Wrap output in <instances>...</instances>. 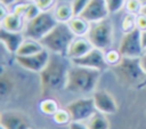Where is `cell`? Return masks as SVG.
I'll return each mask as SVG.
<instances>
[{
    "instance_id": "obj_1",
    "label": "cell",
    "mask_w": 146,
    "mask_h": 129,
    "mask_svg": "<svg viewBox=\"0 0 146 129\" xmlns=\"http://www.w3.org/2000/svg\"><path fill=\"white\" fill-rule=\"evenodd\" d=\"M72 66L70 58L63 55H50L47 66L40 72V84L42 95L65 89L68 70Z\"/></svg>"
},
{
    "instance_id": "obj_2",
    "label": "cell",
    "mask_w": 146,
    "mask_h": 129,
    "mask_svg": "<svg viewBox=\"0 0 146 129\" xmlns=\"http://www.w3.org/2000/svg\"><path fill=\"white\" fill-rule=\"evenodd\" d=\"M102 71L72 64L68 70L65 89L73 94L94 92L100 79Z\"/></svg>"
},
{
    "instance_id": "obj_3",
    "label": "cell",
    "mask_w": 146,
    "mask_h": 129,
    "mask_svg": "<svg viewBox=\"0 0 146 129\" xmlns=\"http://www.w3.org/2000/svg\"><path fill=\"white\" fill-rule=\"evenodd\" d=\"M75 39L67 23H58L44 38L40 40L42 46L51 54L66 56L67 50Z\"/></svg>"
},
{
    "instance_id": "obj_4",
    "label": "cell",
    "mask_w": 146,
    "mask_h": 129,
    "mask_svg": "<svg viewBox=\"0 0 146 129\" xmlns=\"http://www.w3.org/2000/svg\"><path fill=\"white\" fill-rule=\"evenodd\" d=\"M113 68L120 81L127 86L141 88L143 83L146 80V73L140 65L139 57L138 58L122 57L120 63L113 66Z\"/></svg>"
},
{
    "instance_id": "obj_5",
    "label": "cell",
    "mask_w": 146,
    "mask_h": 129,
    "mask_svg": "<svg viewBox=\"0 0 146 129\" xmlns=\"http://www.w3.org/2000/svg\"><path fill=\"white\" fill-rule=\"evenodd\" d=\"M57 24H58V22L55 18L54 13L41 11L35 18L26 22V25H25L23 33H24L25 38H30V39H34V40L40 41Z\"/></svg>"
},
{
    "instance_id": "obj_6",
    "label": "cell",
    "mask_w": 146,
    "mask_h": 129,
    "mask_svg": "<svg viewBox=\"0 0 146 129\" xmlns=\"http://www.w3.org/2000/svg\"><path fill=\"white\" fill-rule=\"evenodd\" d=\"M94 48H98L103 51L111 49L113 45V25L108 18L92 23L90 25L89 33L87 35Z\"/></svg>"
},
{
    "instance_id": "obj_7",
    "label": "cell",
    "mask_w": 146,
    "mask_h": 129,
    "mask_svg": "<svg viewBox=\"0 0 146 129\" xmlns=\"http://www.w3.org/2000/svg\"><path fill=\"white\" fill-rule=\"evenodd\" d=\"M122 57H129V58H138L144 51L143 45H141V31L138 29H135L130 32H127L123 34L119 49Z\"/></svg>"
},
{
    "instance_id": "obj_8",
    "label": "cell",
    "mask_w": 146,
    "mask_h": 129,
    "mask_svg": "<svg viewBox=\"0 0 146 129\" xmlns=\"http://www.w3.org/2000/svg\"><path fill=\"white\" fill-rule=\"evenodd\" d=\"M65 108L68 111L71 120L76 122L87 121L96 112L92 97H83L72 100L66 105Z\"/></svg>"
},
{
    "instance_id": "obj_9",
    "label": "cell",
    "mask_w": 146,
    "mask_h": 129,
    "mask_svg": "<svg viewBox=\"0 0 146 129\" xmlns=\"http://www.w3.org/2000/svg\"><path fill=\"white\" fill-rule=\"evenodd\" d=\"M0 127L3 129H32L30 118L25 113L16 110L1 112Z\"/></svg>"
},
{
    "instance_id": "obj_10",
    "label": "cell",
    "mask_w": 146,
    "mask_h": 129,
    "mask_svg": "<svg viewBox=\"0 0 146 129\" xmlns=\"http://www.w3.org/2000/svg\"><path fill=\"white\" fill-rule=\"evenodd\" d=\"M15 59H16L17 64L19 66H22L23 68L31 71V72L40 73L47 66V64L50 59V51H48L44 48L43 50H41L40 53L34 54V55L15 56Z\"/></svg>"
},
{
    "instance_id": "obj_11",
    "label": "cell",
    "mask_w": 146,
    "mask_h": 129,
    "mask_svg": "<svg viewBox=\"0 0 146 129\" xmlns=\"http://www.w3.org/2000/svg\"><path fill=\"white\" fill-rule=\"evenodd\" d=\"M71 62L74 65L84 66V67L99 70V71H104L110 66L105 58V51H103L98 48H92L84 56L76 58V59H72Z\"/></svg>"
},
{
    "instance_id": "obj_12",
    "label": "cell",
    "mask_w": 146,
    "mask_h": 129,
    "mask_svg": "<svg viewBox=\"0 0 146 129\" xmlns=\"http://www.w3.org/2000/svg\"><path fill=\"white\" fill-rule=\"evenodd\" d=\"M110 15L106 0H90L82 13L79 15L90 24L103 21Z\"/></svg>"
},
{
    "instance_id": "obj_13",
    "label": "cell",
    "mask_w": 146,
    "mask_h": 129,
    "mask_svg": "<svg viewBox=\"0 0 146 129\" xmlns=\"http://www.w3.org/2000/svg\"><path fill=\"white\" fill-rule=\"evenodd\" d=\"M92 99H94V104L96 107V111L104 113V114H115L119 110L117 104L115 102V99L113 98V96L102 89V90H96L92 92Z\"/></svg>"
},
{
    "instance_id": "obj_14",
    "label": "cell",
    "mask_w": 146,
    "mask_h": 129,
    "mask_svg": "<svg viewBox=\"0 0 146 129\" xmlns=\"http://www.w3.org/2000/svg\"><path fill=\"white\" fill-rule=\"evenodd\" d=\"M25 40V35L23 32H10L5 29H0V41L6 48V50L10 54L17 53L18 48Z\"/></svg>"
},
{
    "instance_id": "obj_15",
    "label": "cell",
    "mask_w": 146,
    "mask_h": 129,
    "mask_svg": "<svg viewBox=\"0 0 146 129\" xmlns=\"http://www.w3.org/2000/svg\"><path fill=\"white\" fill-rule=\"evenodd\" d=\"M94 48V46L91 45V42L89 41V39L87 37H75V39L72 41L66 57L72 59H76L80 58L82 56H84L86 54H88L91 49Z\"/></svg>"
},
{
    "instance_id": "obj_16",
    "label": "cell",
    "mask_w": 146,
    "mask_h": 129,
    "mask_svg": "<svg viewBox=\"0 0 146 129\" xmlns=\"http://www.w3.org/2000/svg\"><path fill=\"white\" fill-rule=\"evenodd\" d=\"M24 22L25 19L22 16L15 14L14 11H9V14L1 19V27L10 32H23L26 25Z\"/></svg>"
},
{
    "instance_id": "obj_17",
    "label": "cell",
    "mask_w": 146,
    "mask_h": 129,
    "mask_svg": "<svg viewBox=\"0 0 146 129\" xmlns=\"http://www.w3.org/2000/svg\"><path fill=\"white\" fill-rule=\"evenodd\" d=\"M43 49H44V47L42 46V43L40 41L30 39V38H25V40L18 48L15 56H30V55L38 54Z\"/></svg>"
},
{
    "instance_id": "obj_18",
    "label": "cell",
    "mask_w": 146,
    "mask_h": 129,
    "mask_svg": "<svg viewBox=\"0 0 146 129\" xmlns=\"http://www.w3.org/2000/svg\"><path fill=\"white\" fill-rule=\"evenodd\" d=\"M67 24L75 37H87L91 25L89 22H87L80 16H74Z\"/></svg>"
},
{
    "instance_id": "obj_19",
    "label": "cell",
    "mask_w": 146,
    "mask_h": 129,
    "mask_svg": "<svg viewBox=\"0 0 146 129\" xmlns=\"http://www.w3.org/2000/svg\"><path fill=\"white\" fill-rule=\"evenodd\" d=\"M88 129H110V120L106 114L96 111L87 121H84Z\"/></svg>"
},
{
    "instance_id": "obj_20",
    "label": "cell",
    "mask_w": 146,
    "mask_h": 129,
    "mask_svg": "<svg viewBox=\"0 0 146 129\" xmlns=\"http://www.w3.org/2000/svg\"><path fill=\"white\" fill-rule=\"evenodd\" d=\"M54 15H55V18L57 19L58 23H68L74 17L72 3L63 2V3L58 5L55 8Z\"/></svg>"
},
{
    "instance_id": "obj_21",
    "label": "cell",
    "mask_w": 146,
    "mask_h": 129,
    "mask_svg": "<svg viewBox=\"0 0 146 129\" xmlns=\"http://www.w3.org/2000/svg\"><path fill=\"white\" fill-rule=\"evenodd\" d=\"M39 108H40V111H41L43 114L54 115V114L58 111V105H57V102H56L55 99L46 98V99H43V100L40 102Z\"/></svg>"
},
{
    "instance_id": "obj_22",
    "label": "cell",
    "mask_w": 146,
    "mask_h": 129,
    "mask_svg": "<svg viewBox=\"0 0 146 129\" xmlns=\"http://www.w3.org/2000/svg\"><path fill=\"white\" fill-rule=\"evenodd\" d=\"M121 29H122V31H123L124 33L130 32V31L137 29V15L128 13V14L123 17V19H122Z\"/></svg>"
},
{
    "instance_id": "obj_23",
    "label": "cell",
    "mask_w": 146,
    "mask_h": 129,
    "mask_svg": "<svg viewBox=\"0 0 146 129\" xmlns=\"http://www.w3.org/2000/svg\"><path fill=\"white\" fill-rule=\"evenodd\" d=\"M13 87H14V84H13V80L10 79V76H7V74L5 72H2L1 80H0V95H1V97L3 98L7 95H9Z\"/></svg>"
},
{
    "instance_id": "obj_24",
    "label": "cell",
    "mask_w": 146,
    "mask_h": 129,
    "mask_svg": "<svg viewBox=\"0 0 146 129\" xmlns=\"http://www.w3.org/2000/svg\"><path fill=\"white\" fill-rule=\"evenodd\" d=\"M54 122L57 124H67L71 123V115L66 108H58V111L52 115Z\"/></svg>"
},
{
    "instance_id": "obj_25",
    "label": "cell",
    "mask_w": 146,
    "mask_h": 129,
    "mask_svg": "<svg viewBox=\"0 0 146 129\" xmlns=\"http://www.w3.org/2000/svg\"><path fill=\"white\" fill-rule=\"evenodd\" d=\"M40 13H41V10H40V8L38 7V5L35 3V1H29L26 11H25V14H24V19H25V22H29V21L35 18Z\"/></svg>"
},
{
    "instance_id": "obj_26",
    "label": "cell",
    "mask_w": 146,
    "mask_h": 129,
    "mask_svg": "<svg viewBox=\"0 0 146 129\" xmlns=\"http://www.w3.org/2000/svg\"><path fill=\"white\" fill-rule=\"evenodd\" d=\"M105 58L108 65L111 66H115L120 63V61L122 59V55L120 54L119 50L115 49H110L107 51H105Z\"/></svg>"
},
{
    "instance_id": "obj_27",
    "label": "cell",
    "mask_w": 146,
    "mask_h": 129,
    "mask_svg": "<svg viewBox=\"0 0 146 129\" xmlns=\"http://www.w3.org/2000/svg\"><path fill=\"white\" fill-rule=\"evenodd\" d=\"M127 1L128 0H106L110 14H115V13L120 11L125 6Z\"/></svg>"
},
{
    "instance_id": "obj_28",
    "label": "cell",
    "mask_w": 146,
    "mask_h": 129,
    "mask_svg": "<svg viewBox=\"0 0 146 129\" xmlns=\"http://www.w3.org/2000/svg\"><path fill=\"white\" fill-rule=\"evenodd\" d=\"M125 8H127V11H128V13L138 15V14H140V11H141L143 5H141L138 0H128L127 3H125Z\"/></svg>"
},
{
    "instance_id": "obj_29",
    "label": "cell",
    "mask_w": 146,
    "mask_h": 129,
    "mask_svg": "<svg viewBox=\"0 0 146 129\" xmlns=\"http://www.w3.org/2000/svg\"><path fill=\"white\" fill-rule=\"evenodd\" d=\"M90 0H72V8H73V13L74 16H79L82 10L86 8V6L88 5Z\"/></svg>"
},
{
    "instance_id": "obj_30",
    "label": "cell",
    "mask_w": 146,
    "mask_h": 129,
    "mask_svg": "<svg viewBox=\"0 0 146 129\" xmlns=\"http://www.w3.org/2000/svg\"><path fill=\"white\" fill-rule=\"evenodd\" d=\"M41 11H49L55 5V0H34Z\"/></svg>"
},
{
    "instance_id": "obj_31",
    "label": "cell",
    "mask_w": 146,
    "mask_h": 129,
    "mask_svg": "<svg viewBox=\"0 0 146 129\" xmlns=\"http://www.w3.org/2000/svg\"><path fill=\"white\" fill-rule=\"evenodd\" d=\"M27 5H29V1H27V2H18V3L15 5L13 11H14L15 14H17V15H19V16H22V17L24 18V14H25V11H26Z\"/></svg>"
},
{
    "instance_id": "obj_32",
    "label": "cell",
    "mask_w": 146,
    "mask_h": 129,
    "mask_svg": "<svg viewBox=\"0 0 146 129\" xmlns=\"http://www.w3.org/2000/svg\"><path fill=\"white\" fill-rule=\"evenodd\" d=\"M137 29L143 31H146V15L138 14L137 15Z\"/></svg>"
},
{
    "instance_id": "obj_33",
    "label": "cell",
    "mask_w": 146,
    "mask_h": 129,
    "mask_svg": "<svg viewBox=\"0 0 146 129\" xmlns=\"http://www.w3.org/2000/svg\"><path fill=\"white\" fill-rule=\"evenodd\" d=\"M68 129H88V127L86 126L84 122L72 121L71 123H68Z\"/></svg>"
},
{
    "instance_id": "obj_34",
    "label": "cell",
    "mask_w": 146,
    "mask_h": 129,
    "mask_svg": "<svg viewBox=\"0 0 146 129\" xmlns=\"http://www.w3.org/2000/svg\"><path fill=\"white\" fill-rule=\"evenodd\" d=\"M139 62H140V65H141L143 70H144V71H145V73H146V48L144 49L143 54L140 55V57H139ZM145 86H146V80H145V82L143 83L141 88H143V87H145Z\"/></svg>"
},
{
    "instance_id": "obj_35",
    "label": "cell",
    "mask_w": 146,
    "mask_h": 129,
    "mask_svg": "<svg viewBox=\"0 0 146 129\" xmlns=\"http://www.w3.org/2000/svg\"><path fill=\"white\" fill-rule=\"evenodd\" d=\"M17 1L18 0H0V2L2 5H5V6H7V7H9V6L14 5V3H17Z\"/></svg>"
},
{
    "instance_id": "obj_36",
    "label": "cell",
    "mask_w": 146,
    "mask_h": 129,
    "mask_svg": "<svg viewBox=\"0 0 146 129\" xmlns=\"http://www.w3.org/2000/svg\"><path fill=\"white\" fill-rule=\"evenodd\" d=\"M141 45H143V48L145 49L146 48V31L141 32Z\"/></svg>"
},
{
    "instance_id": "obj_37",
    "label": "cell",
    "mask_w": 146,
    "mask_h": 129,
    "mask_svg": "<svg viewBox=\"0 0 146 129\" xmlns=\"http://www.w3.org/2000/svg\"><path fill=\"white\" fill-rule=\"evenodd\" d=\"M140 14H144V15H146V5H145V6H143V8H141V11H140Z\"/></svg>"
},
{
    "instance_id": "obj_38",
    "label": "cell",
    "mask_w": 146,
    "mask_h": 129,
    "mask_svg": "<svg viewBox=\"0 0 146 129\" xmlns=\"http://www.w3.org/2000/svg\"><path fill=\"white\" fill-rule=\"evenodd\" d=\"M138 1H139V2H140L143 6H145V5H146V0H138Z\"/></svg>"
},
{
    "instance_id": "obj_39",
    "label": "cell",
    "mask_w": 146,
    "mask_h": 129,
    "mask_svg": "<svg viewBox=\"0 0 146 129\" xmlns=\"http://www.w3.org/2000/svg\"><path fill=\"white\" fill-rule=\"evenodd\" d=\"M0 129H3V128H1V127H0Z\"/></svg>"
}]
</instances>
